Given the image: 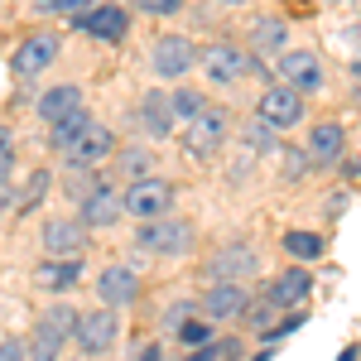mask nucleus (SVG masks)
<instances>
[{
  "label": "nucleus",
  "instance_id": "nucleus-1",
  "mask_svg": "<svg viewBox=\"0 0 361 361\" xmlns=\"http://www.w3.org/2000/svg\"><path fill=\"white\" fill-rule=\"evenodd\" d=\"M121 212L126 217H135V222H159L173 212V183L169 178H135L126 193H121Z\"/></svg>",
  "mask_w": 361,
  "mask_h": 361
},
{
  "label": "nucleus",
  "instance_id": "nucleus-2",
  "mask_svg": "<svg viewBox=\"0 0 361 361\" xmlns=\"http://www.w3.org/2000/svg\"><path fill=\"white\" fill-rule=\"evenodd\" d=\"M197 241V231L193 222H183V217H159V222H140L135 231V246L140 250H149V255H188Z\"/></svg>",
  "mask_w": 361,
  "mask_h": 361
},
{
  "label": "nucleus",
  "instance_id": "nucleus-3",
  "mask_svg": "<svg viewBox=\"0 0 361 361\" xmlns=\"http://www.w3.org/2000/svg\"><path fill=\"white\" fill-rule=\"evenodd\" d=\"M231 135V121H226L222 106H202V111L183 126V149L193 154V159H217V149L226 145Z\"/></svg>",
  "mask_w": 361,
  "mask_h": 361
},
{
  "label": "nucleus",
  "instance_id": "nucleus-4",
  "mask_svg": "<svg viewBox=\"0 0 361 361\" xmlns=\"http://www.w3.org/2000/svg\"><path fill=\"white\" fill-rule=\"evenodd\" d=\"M197 63L207 68V78H212L217 87H236L241 78L260 73V58L246 54V49H236V44H212V49L197 54Z\"/></svg>",
  "mask_w": 361,
  "mask_h": 361
},
{
  "label": "nucleus",
  "instance_id": "nucleus-5",
  "mask_svg": "<svg viewBox=\"0 0 361 361\" xmlns=\"http://www.w3.org/2000/svg\"><path fill=\"white\" fill-rule=\"evenodd\" d=\"M255 121H265L270 130H294L299 121H304V97L294 92V87H265L260 92V102H255Z\"/></svg>",
  "mask_w": 361,
  "mask_h": 361
},
{
  "label": "nucleus",
  "instance_id": "nucleus-6",
  "mask_svg": "<svg viewBox=\"0 0 361 361\" xmlns=\"http://www.w3.org/2000/svg\"><path fill=\"white\" fill-rule=\"evenodd\" d=\"M73 337H78V347H82L87 357H102V352H111L116 337H121V318H116V308L82 313V318H78V328H73Z\"/></svg>",
  "mask_w": 361,
  "mask_h": 361
},
{
  "label": "nucleus",
  "instance_id": "nucleus-7",
  "mask_svg": "<svg viewBox=\"0 0 361 361\" xmlns=\"http://www.w3.org/2000/svg\"><path fill=\"white\" fill-rule=\"evenodd\" d=\"M279 78H284V87H294L304 97V92L323 87V63H318L313 49H284L279 54Z\"/></svg>",
  "mask_w": 361,
  "mask_h": 361
},
{
  "label": "nucleus",
  "instance_id": "nucleus-8",
  "mask_svg": "<svg viewBox=\"0 0 361 361\" xmlns=\"http://www.w3.org/2000/svg\"><path fill=\"white\" fill-rule=\"evenodd\" d=\"M250 304V294L241 289V284H231V279H217L202 299H197V308H202V318L207 323H231V318H241Z\"/></svg>",
  "mask_w": 361,
  "mask_h": 361
},
{
  "label": "nucleus",
  "instance_id": "nucleus-9",
  "mask_svg": "<svg viewBox=\"0 0 361 361\" xmlns=\"http://www.w3.org/2000/svg\"><path fill=\"white\" fill-rule=\"evenodd\" d=\"M149 68H154L159 78H183V73H193V68H197L193 39H183V34H164V39L154 44V58H149Z\"/></svg>",
  "mask_w": 361,
  "mask_h": 361
},
{
  "label": "nucleus",
  "instance_id": "nucleus-10",
  "mask_svg": "<svg viewBox=\"0 0 361 361\" xmlns=\"http://www.w3.org/2000/svg\"><path fill=\"white\" fill-rule=\"evenodd\" d=\"M87 246V226L78 217H49L44 222V250L49 260H78Z\"/></svg>",
  "mask_w": 361,
  "mask_h": 361
},
{
  "label": "nucleus",
  "instance_id": "nucleus-11",
  "mask_svg": "<svg viewBox=\"0 0 361 361\" xmlns=\"http://www.w3.org/2000/svg\"><path fill=\"white\" fill-rule=\"evenodd\" d=\"M73 25L92 34V39H106V44H121L126 39V29H130V15L121 10V5H92L82 15H73Z\"/></svg>",
  "mask_w": 361,
  "mask_h": 361
},
{
  "label": "nucleus",
  "instance_id": "nucleus-12",
  "mask_svg": "<svg viewBox=\"0 0 361 361\" xmlns=\"http://www.w3.org/2000/svg\"><path fill=\"white\" fill-rule=\"evenodd\" d=\"M58 49H63V39L49 34V29H44V34H29L25 44L15 49V73H20V78H39L44 68H54Z\"/></svg>",
  "mask_w": 361,
  "mask_h": 361
},
{
  "label": "nucleus",
  "instance_id": "nucleus-13",
  "mask_svg": "<svg viewBox=\"0 0 361 361\" xmlns=\"http://www.w3.org/2000/svg\"><path fill=\"white\" fill-rule=\"evenodd\" d=\"M121 217H126V212H121V193H116L111 183H92L82 193V217H78L82 226H102V231H106V226H116Z\"/></svg>",
  "mask_w": 361,
  "mask_h": 361
},
{
  "label": "nucleus",
  "instance_id": "nucleus-14",
  "mask_svg": "<svg viewBox=\"0 0 361 361\" xmlns=\"http://www.w3.org/2000/svg\"><path fill=\"white\" fill-rule=\"evenodd\" d=\"M116 154V135L102 126V121H92L82 135H78V145L68 149V164H78V169H97L102 159H111Z\"/></svg>",
  "mask_w": 361,
  "mask_h": 361
},
{
  "label": "nucleus",
  "instance_id": "nucleus-15",
  "mask_svg": "<svg viewBox=\"0 0 361 361\" xmlns=\"http://www.w3.org/2000/svg\"><path fill=\"white\" fill-rule=\"evenodd\" d=\"M342 149H347V130L337 126V121H318L313 130H308V164L318 169H333L337 159H342Z\"/></svg>",
  "mask_w": 361,
  "mask_h": 361
},
{
  "label": "nucleus",
  "instance_id": "nucleus-16",
  "mask_svg": "<svg viewBox=\"0 0 361 361\" xmlns=\"http://www.w3.org/2000/svg\"><path fill=\"white\" fill-rule=\"evenodd\" d=\"M207 270H212V275H217V279H231V284H241V279H246V275H255V270H260V255H255V250H250V246H241V241H236V246L217 250Z\"/></svg>",
  "mask_w": 361,
  "mask_h": 361
},
{
  "label": "nucleus",
  "instance_id": "nucleus-17",
  "mask_svg": "<svg viewBox=\"0 0 361 361\" xmlns=\"http://www.w3.org/2000/svg\"><path fill=\"white\" fill-rule=\"evenodd\" d=\"M97 294H102V304H106V308L130 304V299L140 294V275H135V270H126V265H111V270H102V279H97Z\"/></svg>",
  "mask_w": 361,
  "mask_h": 361
},
{
  "label": "nucleus",
  "instance_id": "nucleus-18",
  "mask_svg": "<svg viewBox=\"0 0 361 361\" xmlns=\"http://www.w3.org/2000/svg\"><path fill=\"white\" fill-rule=\"evenodd\" d=\"M308 294H313V279H308V270H284V275H275V284L265 289V299H270L275 308H289V313L304 304Z\"/></svg>",
  "mask_w": 361,
  "mask_h": 361
},
{
  "label": "nucleus",
  "instance_id": "nucleus-19",
  "mask_svg": "<svg viewBox=\"0 0 361 361\" xmlns=\"http://www.w3.org/2000/svg\"><path fill=\"white\" fill-rule=\"evenodd\" d=\"M140 130L154 140L173 135V111H169V92H145L140 97Z\"/></svg>",
  "mask_w": 361,
  "mask_h": 361
},
{
  "label": "nucleus",
  "instance_id": "nucleus-20",
  "mask_svg": "<svg viewBox=\"0 0 361 361\" xmlns=\"http://www.w3.org/2000/svg\"><path fill=\"white\" fill-rule=\"evenodd\" d=\"M289 44V25L279 15H255L250 25V54H284Z\"/></svg>",
  "mask_w": 361,
  "mask_h": 361
},
{
  "label": "nucleus",
  "instance_id": "nucleus-21",
  "mask_svg": "<svg viewBox=\"0 0 361 361\" xmlns=\"http://www.w3.org/2000/svg\"><path fill=\"white\" fill-rule=\"evenodd\" d=\"M73 111H82V87L63 82V87H49V92L39 97V116H44L49 126L63 121V116H73Z\"/></svg>",
  "mask_w": 361,
  "mask_h": 361
},
{
  "label": "nucleus",
  "instance_id": "nucleus-22",
  "mask_svg": "<svg viewBox=\"0 0 361 361\" xmlns=\"http://www.w3.org/2000/svg\"><path fill=\"white\" fill-rule=\"evenodd\" d=\"M78 279H82V265H78V260H44V265L34 270V284L49 289V294H68Z\"/></svg>",
  "mask_w": 361,
  "mask_h": 361
},
{
  "label": "nucleus",
  "instance_id": "nucleus-23",
  "mask_svg": "<svg viewBox=\"0 0 361 361\" xmlns=\"http://www.w3.org/2000/svg\"><path fill=\"white\" fill-rule=\"evenodd\" d=\"M78 318H82V313H78V308L58 304V308H49V313H44V318H39V333H44V337H54L58 347H63V342H68V337H73V328H78Z\"/></svg>",
  "mask_w": 361,
  "mask_h": 361
},
{
  "label": "nucleus",
  "instance_id": "nucleus-24",
  "mask_svg": "<svg viewBox=\"0 0 361 361\" xmlns=\"http://www.w3.org/2000/svg\"><path fill=\"white\" fill-rule=\"evenodd\" d=\"M87 126H92V116H87V106H82V111H73V116H63V121H54V130H49V145L68 154V149L78 145V135H82Z\"/></svg>",
  "mask_w": 361,
  "mask_h": 361
},
{
  "label": "nucleus",
  "instance_id": "nucleus-25",
  "mask_svg": "<svg viewBox=\"0 0 361 361\" xmlns=\"http://www.w3.org/2000/svg\"><path fill=\"white\" fill-rule=\"evenodd\" d=\"M284 250H289V260H323V236L318 231H289L284 236Z\"/></svg>",
  "mask_w": 361,
  "mask_h": 361
},
{
  "label": "nucleus",
  "instance_id": "nucleus-26",
  "mask_svg": "<svg viewBox=\"0 0 361 361\" xmlns=\"http://www.w3.org/2000/svg\"><path fill=\"white\" fill-rule=\"evenodd\" d=\"M207 102H202V92L193 87H178V92H169V111H173V126H188L197 111H202Z\"/></svg>",
  "mask_w": 361,
  "mask_h": 361
},
{
  "label": "nucleus",
  "instance_id": "nucleus-27",
  "mask_svg": "<svg viewBox=\"0 0 361 361\" xmlns=\"http://www.w3.org/2000/svg\"><path fill=\"white\" fill-rule=\"evenodd\" d=\"M116 164H121V173H130V178H149L154 154H149V149H140V145H130V149H116Z\"/></svg>",
  "mask_w": 361,
  "mask_h": 361
},
{
  "label": "nucleus",
  "instance_id": "nucleus-28",
  "mask_svg": "<svg viewBox=\"0 0 361 361\" xmlns=\"http://www.w3.org/2000/svg\"><path fill=\"white\" fill-rule=\"evenodd\" d=\"M44 193H49V169H34V173H29V188L15 197V207H20V212H34Z\"/></svg>",
  "mask_w": 361,
  "mask_h": 361
},
{
  "label": "nucleus",
  "instance_id": "nucleus-29",
  "mask_svg": "<svg viewBox=\"0 0 361 361\" xmlns=\"http://www.w3.org/2000/svg\"><path fill=\"white\" fill-rule=\"evenodd\" d=\"M58 352H63V347H58L54 337H44L39 328H34V337L25 342V361H58Z\"/></svg>",
  "mask_w": 361,
  "mask_h": 361
},
{
  "label": "nucleus",
  "instance_id": "nucleus-30",
  "mask_svg": "<svg viewBox=\"0 0 361 361\" xmlns=\"http://www.w3.org/2000/svg\"><path fill=\"white\" fill-rule=\"evenodd\" d=\"M178 342H188V347H207V342H212V323H207V318H188V323H178Z\"/></svg>",
  "mask_w": 361,
  "mask_h": 361
},
{
  "label": "nucleus",
  "instance_id": "nucleus-31",
  "mask_svg": "<svg viewBox=\"0 0 361 361\" xmlns=\"http://www.w3.org/2000/svg\"><path fill=\"white\" fill-rule=\"evenodd\" d=\"M299 328H304V313H284V318H279V323H270V328H265V342H275V337H289V333H299Z\"/></svg>",
  "mask_w": 361,
  "mask_h": 361
},
{
  "label": "nucleus",
  "instance_id": "nucleus-32",
  "mask_svg": "<svg viewBox=\"0 0 361 361\" xmlns=\"http://www.w3.org/2000/svg\"><path fill=\"white\" fill-rule=\"evenodd\" d=\"M250 145V149H255V154H260V149H270V126H265V121H250L246 126V135H241Z\"/></svg>",
  "mask_w": 361,
  "mask_h": 361
},
{
  "label": "nucleus",
  "instance_id": "nucleus-33",
  "mask_svg": "<svg viewBox=\"0 0 361 361\" xmlns=\"http://www.w3.org/2000/svg\"><path fill=\"white\" fill-rule=\"evenodd\" d=\"M39 10H63V15H82V10H92V0H39Z\"/></svg>",
  "mask_w": 361,
  "mask_h": 361
},
{
  "label": "nucleus",
  "instance_id": "nucleus-34",
  "mask_svg": "<svg viewBox=\"0 0 361 361\" xmlns=\"http://www.w3.org/2000/svg\"><path fill=\"white\" fill-rule=\"evenodd\" d=\"M140 15H178V5L183 0H135Z\"/></svg>",
  "mask_w": 361,
  "mask_h": 361
},
{
  "label": "nucleus",
  "instance_id": "nucleus-35",
  "mask_svg": "<svg viewBox=\"0 0 361 361\" xmlns=\"http://www.w3.org/2000/svg\"><path fill=\"white\" fill-rule=\"evenodd\" d=\"M10 169H15V154H10V135L0 130V183H10Z\"/></svg>",
  "mask_w": 361,
  "mask_h": 361
},
{
  "label": "nucleus",
  "instance_id": "nucleus-36",
  "mask_svg": "<svg viewBox=\"0 0 361 361\" xmlns=\"http://www.w3.org/2000/svg\"><path fill=\"white\" fill-rule=\"evenodd\" d=\"M0 361H25V342L5 337V342H0Z\"/></svg>",
  "mask_w": 361,
  "mask_h": 361
},
{
  "label": "nucleus",
  "instance_id": "nucleus-37",
  "mask_svg": "<svg viewBox=\"0 0 361 361\" xmlns=\"http://www.w3.org/2000/svg\"><path fill=\"white\" fill-rule=\"evenodd\" d=\"M284 164H289V169H284V173H289V178H304V173H308V154H299V149H294V154H289V159H284Z\"/></svg>",
  "mask_w": 361,
  "mask_h": 361
},
{
  "label": "nucleus",
  "instance_id": "nucleus-38",
  "mask_svg": "<svg viewBox=\"0 0 361 361\" xmlns=\"http://www.w3.org/2000/svg\"><path fill=\"white\" fill-rule=\"evenodd\" d=\"M10 207H15V188H10V183H0V222L10 217Z\"/></svg>",
  "mask_w": 361,
  "mask_h": 361
},
{
  "label": "nucleus",
  "instance_id": "nucleus-39",
  "mask_svg": "<svg viewBox=\"0 0 361 361\" xmlns=\"http://www.w3.org/2000/svg\"><path fill=\"white\" fill-rule=\"evenodd\" d=\"M135 361H164V352H159V347H154V342H149V347H145V352H140Z\"/></svg>",
  "mask_w": 361,
  "mask_h": 361
},
{
  "label": "nucleus",
  "instance_id": "nucleus-40",
  "mask_svg": "<svg viewBox=\"0 0 361 361\" xmlns=\"http://www.w3.org/2000/svg\"><path fill=\"white\" fill-rule=\"evenodd\" d=\"M347 178H361V159H347V169H342Z\"/></svg>",
  "mask_w": 361,
  "mask_h": 361
},
{
  "label": "nucleus",
  "instance_id": "nucleus-41",
  "mask_svg": "<svg viewBox=\"0 0 361 361\" xmlns=\"http://www.w3.org/2000/svg\"><path fill=\"white\" fill-rule=\"evenodd\" d=\"M337 361H361V347H342V357Z\"/></svg>",
  "mask_w": 361,
  "mask_h": 361
},
{
  "label": "nucleus",
  "instance_id": "nucleus-42",
  "mask_svg": "<svg viewBox=\"0 0 361 361\" xmlns=\"http://www.w3.org/2000/svg\"><path fill=\"white\" fill-rule=\"evenodd\" d=\"M352 78H357V87H361V54L352 58Z\"/></svg>",
  "mask_w": 361,
  "mask_h": 361
},
{
  "label": "nucleus",
  "instance_id": "nucleus-43",
  "mask_svg": "<svg viewBox=\"0 0 361 361\" xmlns=\"http://www.w3.org/2000/svg\"><path fill=\"white\" fill-rule=\"evenodd\" d=\"M255 361H275V357H270V352H260V357H255Z\"/></svg>",
  "mask_w": 361,
  "mask_h": 361
},
{
  "label": "nucleus",
  "instance_id": "nucleus-44",
  "mask_svg": "<svg viewBox=\"0 0 361 361\" xmlns=\"http://www.w3.org/2000/svg\"><path fill=\"white\" fill-rule=\"evenodd\" d=\"M222 5H246V0H222Z\"/></svg>",
  "mask_w": 361,
  "mask_h": 361
}]
</instances>
